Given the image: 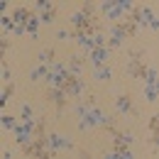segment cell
Instances as JSON below:
<instances>
[{"mask_svg":"<svg viewBox=\"0 0 159 159\" xmlns=\"http://www.w3.org/2000/svg\"><path fill=\"white\" fill-rule=\"evenodd\" d=\"M27 17H30L27 10H17V12H15V20H27Z\"/></svg>","mask_w":159,"mask_h":159,"instance_id":"cell-2","label":"cell"},{"mask_svg":"<svg viewBox=\"0 0 159 159\" xmlns=\"http://www.w3.org/2000/svg\"><path fill=\"white\" fill-rule=\"evenodd\" d=\"M118 105L122 108V110H132V105H130V98H127V96H122V98L118 100Z\"/></svg>","mask_w":159,"mask_h":159,"instance_id":"cell-1","label":"cell"}]
</instances>
